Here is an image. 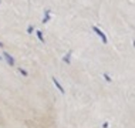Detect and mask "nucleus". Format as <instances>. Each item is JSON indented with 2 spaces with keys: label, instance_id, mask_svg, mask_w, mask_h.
<instances>
[{
  "label": "nucleus",
  "instance_id": "f257e3e1",
  "mask_svg": "<svg viewBox=\"0 0 135 128\" xmlns=\"http://www.w3.org/2000/svg\"><path fill=\"white\" fill-rule=\"evenodd\" d=\"M3 58L7 61V64H9V66H11V67L16 64V63H14V58H13V57H11L9 53H7V51H3Z\"/></svg>",
  "mask_w": 135,
  "mask_h": 128
},
{
  "label": "nucleus",
  "instance_id": "f03ea898",
  "mask_svg": "<svg viewBox=\"0 0 135 128\" xmlns=\"http://www.w3.org/2000/svg\"><path fill=\"white\" fill-rule=\"evenodd\" d=\"M51 80H53L54 85H56V87H57V90H58V91H60L61 94H65V90H64V88H63V85H61L60 83H58V80H57L56 77H51Z\"/></svg>",
  "mask_w": 135,
  "mask_h": 128
},
{
  "label": "nucleus",
  "instance_id": "7ed1b4c3",
  "mask_svg": "<svg viewBox=\"0 0 135 128\" xmlns=\"http://www.w3.org/2000/svg\"><path fill=\"white\" fill-rule=\"evenodd\" d=\"M92 30H94V31H95L97 34H98L99 37H101V40H103V43H107V37H105V34H104V33L101 31V30H99L98 27H95V26H92Z\"/></svg>",
  "mask_w": 135,
  "mask_h": 128
},
{
  "label": "nucleus",
  "instance_id": "20e7f679",
  "mask_svg": "<svg viewBox=\"0 0 135 128\" xmlns=\"http://www.w3.org/2000/svg\"><path fill=\"white\" fill-rule=\"evenodd\" d=\"M50 14H51V13H50V10L44 11V19H43V23H47V21L50 20Z\"/></svg>",
  "mask_w": 135,
  "mask_h": 128
},
{
  "label": "nucleus",
  "instance_id": "39448f33",
  "mask_svg": "<svg viewBox=\"0 0 135 128\" xmlns=\"http://www.w3.org/2000/svg\"><path fill=\"white\" fill-rule=\"evenodd\" d=\"M36 34H37V37H39V40H40L41 43H46V40H44V37H43V31L37 30V31H36Z\"/></svg>",
  "mask_w": 135,
  "mask_h": 128
},
{
  "label": "nucleus",
  "instance_id": "423d86ee",
  "mask_svg": "<svg viewBox=\"0 0 135 128\" xmlns=\"http://www.w3.org/2000/svg\"><path fill=\"white\" fill-rule=\"evenodd\" d=\"M70 57H71V51H68L65 56L63 57V60H64V63H67V64H70Z\"/></svg>",
  "mask_w": 135,
  "mask_h": 128
},
{
  "label": "nucleus",
  "instance_id": "0eeeda50",
  "mask_svg": "<svg viewBox=\"0 0 135 128\" xmlns=\"http://www.w3.org/2000/svg\"><path fill=\"white\" fill-rule=\"evenodd\" d=\"M19 71H20V74H21V75L27 77V71H26V70H23V68H19Z\"/></svg>",
  "mask_w": 135,
  "mask_h": 128
},
{
  "label": "nucleus",
  "instance_id": "6e6552de",
  "mask_svg": "<svg viewBox=\"0 0 135 128\" xmlns=\"http://www.w3.org/2000/svg\"><path fill=\"white\" fill-rule=\"evenodd\" d=\"M33 28H34V27H33V26H28V28H27V31H28V33H31V31H33Z\"/></svg>",
  "mask_w": 135,
  "mask_h": 128
},
{
  "label": "nucleus",
  "instance_id": "1a4fd4ad",
  "mask_svg": "<svg viewBox=\"0 0 135 128\" xmlns=\"http://www.w3.org/2000/svg\"><path fill=\"white\" fill-rule=\"evenodd\" d=\"M0 47H2V49H4V46H3V44H2V43H0Z\"/></svg>",
  "mask_w": 135,
  "mask_h": 128
},
{
  "label": "nucleus",
  "instance_id": "9d476101",
  "mask_svg": "<svg viewBox=\"0 0 135 128\" xmlns=\"http://www.w3.org/2000/svg\"><path fill=\"white\" fill-rule=\"evenodd\" d=\"M2 58H3V57H2V56H0V60H2Z\"/></svg>",
  "mask_w": 135,
  "mask_h": 128
}]
</instances>
